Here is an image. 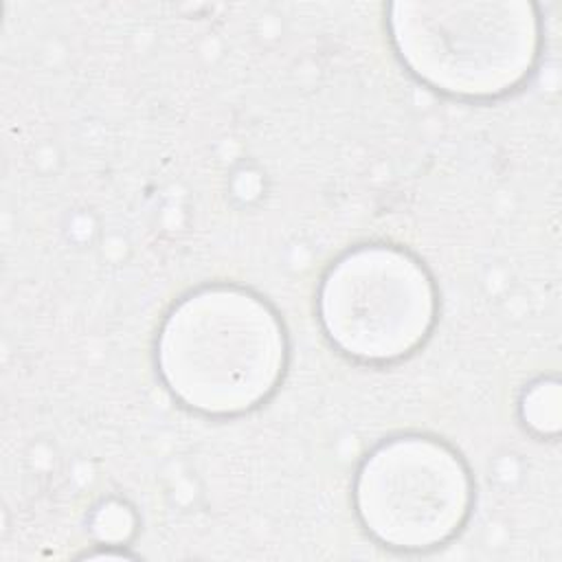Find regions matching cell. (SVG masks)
<instances>
[{"label":"cell","instance_id":"2","mask_svg":"<svg viewBox=\"0 0 562 562\" xmlns=\"http://www.w3.org/2000/svg\"><path fill=\"white\" fill-rule=\"evenodd\" d=\"M386 29L404 68L457 99H498L538 66L542 24L533 2L404 0L389 4Z\"/></svg>","mask_w":562,"mask_h":562},{"label":"cell","instance_id":"5","mask_svg":"<svg viewBox=\"0 0 562 562\" xmlns=\"http://www.w3.org/2000/svg\"><path fill=\"white\" fill-rule=\"evenodd\" d=\"M520 419L538 437H555L560 432V384L555 378L531 382L520 397Z\"/></svg>","mask_w":562,"mask_h":562},{"label":"cell","instance_id":"3","mask_svg":"<svg viewBox=\"0 0 562 562\" xmlns=\"http://www.w3.org/2000/svg\"><path fill=\"white\" fill-rule=\"evenodd\" d=\"M318 321L329 342L362 364H389L417 351L437 321V292L404 248L364 244L340 255L318 285Z\"/></svg>","mask_w":562,"mask_h":562},{"label":"cell","instance_id":"4","mask_svg":"<svg viewBox=\"0 0 562 562\" xmlns=\"http://www.w3.org/2000/svg\"><path fill=\"white\" fill-rule=\"evenodd\" d=\"M474 485L465 461L441 439L397 435L378 443L353 479L364 531L395 551H430L468 522Z\"/></svg>","mask_w":562,"mask_h":562},{"label":"cell","instance_id":"1","mask_svg":"<svg viewBox=\"0 0 562 562\" xmlns=\"http://www.w3.org/2000/svg\"><path fill=\"white\" fill-rule=\"evenodd\" d=\"M288 367V336L255 292L215 283L184 294L162 318L156 369L184 408L235 417L263 404Z\"/></svg>","mask_w":562,"mask_h":562}]
</instances>
